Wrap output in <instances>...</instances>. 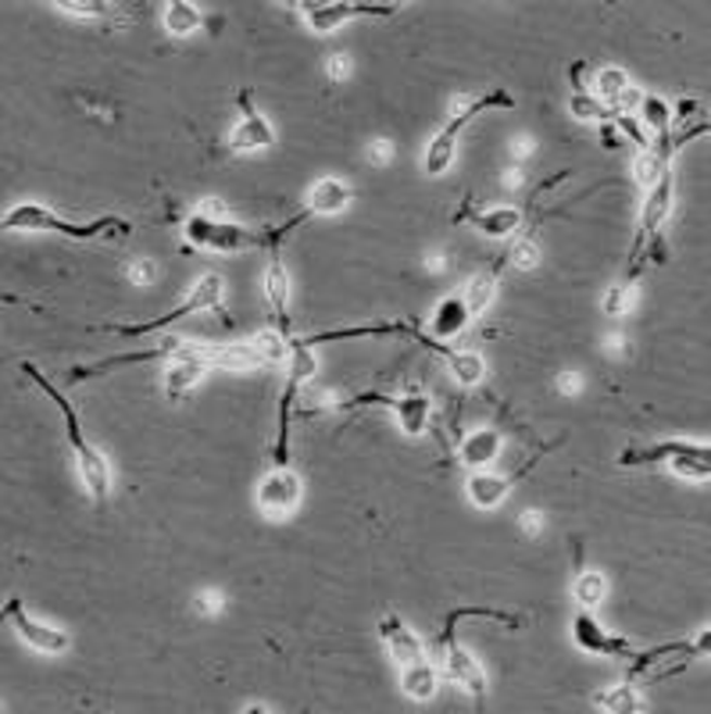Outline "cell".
<instances>
[{"instance_id": "obj_12", "label": "cell", "mask_w": 711, "mask_h": 714, "mask_svg": "<svg viewBox=\"0 0 711 714\" xmlns=\"http://www.w3.org/2000/svg\"><path fill=\"white\" fill-rule=\"evenodd\" d=\"M301 500V479L290 472V468H276V472H268L262 479V486H257V508H262L268 519H279V514H287L297 508Z\"/></svg>"}, {"instance_id": "obj_6", "label": "cell", "mask_w": 711, "mask_h": 714, "mask_svg": "<svg viewBox=\"0 0 711 714\" xmlns=\"http://www.w3.org/2000/svg\"><path fill=\"white\" fill-rule=\"evenodd\" d=\"M182 232L193 247L201 251H247V247H268V232H251L237 226V221H223V218H204V215H187L182 221Z\"/></svg>"}, {"instance_id": "obj_3", "label": "cell", "mask_w": 711, "mask_h": 714, "mask_svg": "<svg viewBox=\"0 0 711 714\" xmlns=\"http://www.w3.org/2000/svg\"><path fill=\"white\" fill-rule=\"evenodd\" d=\"M490 107H515L511 93L508 90H490L486 97H475L472 104H465L458 115L436 132L433 143H429V151H426V176H444V171L450 168V157H455V146H458V137L465 132V126H472V118L483 115V111H490Z\"/></svg>"}, {"instance_id": "obj_11", "label": "cell", "mask_w": 711, "mask_h": 714, "mask_svg": "<svg viewBox=\"0 0 711 714\" xmlns=\"http://www.w3.org/2000/svg\"><path fill=\"white\" fill-rule=\"evenodd\" d=\"M676 458H701L711 461V447L708 443H686V439H669V443H655V447H626L619 454L622 468H640V464H672Z\"/></svg>"}, {"instance_id": "obj_21", "label": "cell", "mask_w": 711, "mask_h": 714, "mask_svg": "<svg viewBox=\"0 0 711 714\" xmlns=\"http://www.w3.org/2000/svg\"><path fill=\"white\" fill-rule=\"evenodd\" d=\"M500 433L497 429H480V433H472V436H465V443H461V461L469 464V468H486V464H494L497 458H500Z\"/></svg>"}, {"instance_id": "obj_33", "label": "cell", "mask_w": 711, "mask_h": 714, "mask_svg": "<svg viewBox=\"0 0 711 714\" xmlns=\"http://www.w3.org/2000/svg\"><path fill=\"white\" fill-rule=\"evenodd\" d=\"M640 111H644V122H647V126L655 129V137H658V132H672V107L661 101V97L644 93Z\"/></svg>"}, {"instance_id": "obj_31", "label": "cell", "mask_w": 711, "mask_h": 714, "mask_svg": "<svg viewBox=\"0 0 711 714\" xmlns=\"http://www.w3.org/2000/svg\"><path fill=\"white\" fill-rule=\"evenodd\" d=\"M575 600H580L583 611H594L600 600H605V575L600 572H575Z\"/></svg>"}, {"instance_id": "obj_1", "label": "cell", "mask_w": 711, "mask_h": 714, "mask_svg": "<svg viewBox=\"0 0 711 714\" xmlns=\"http://www.w3.org/2000/svg\"><path fill=\"white\" fill-rule=\"evenodd\" d=\"M0 226L4 229H26V232H58V237H72V240H126L132 226L129 221H122L115 215H104L97 221H68V218H58L54 212H47L43 204H15L8 207V215L0 218Z\"/></svg>"}, {"instance_id": "obj_7", "label": "cell", "mask_w": 711, "mask_h": 714, "mask_svg": "<svg viewBox=\"0 0 711 714\" xmlns=\"http://www.w3.org/2000/svg\"><path fill=\"white\" fill-rule=\"evenodd\" d=\"M218 301H223V276H218V272H204L198 282H193L190 297L182 301L179 307H172L168 315L151 318V322H137V326H104V329L122 332V336H143V332L168 329V326L182 322V318H190V315H198V311H207V307H218Z\"/></svg>"}, {"instance_id": "obj_25", "label": "cell", "mask_w": 711, "mask_h": 714, "mask_svg": "<svg viewBox=\"0 0 711 714\" xmlns=\"http://www.w3.org/2000/svg\"><path fill=\"white\" fill-rule=\"evenodd\" d=\"M469 322H472V318H469V311H465V301H461V297H450V301L440 304V311L433 315V322H429V336L440 340V343H444V340H455Z\"/></svg>"}, {"instance_id": "obj_24", "label": "cell", "mask_w": 711, "mask_h": 714, "mask_svg": "<svg viewBox=\"0 0 711 714\" xmlns=\"http://www.w3.org/2000/svg\"><path fill=\"white\" fill-rule=\"evenodd\" d=\"M708 647V633L701 636V643H665V647H655V650H644V654H636L633 658V664L626 668V683H636V679H644V672H651L658 661H665V658H672V654H701V650Z\"/></svg>"}, {"instance_id": "obj_34", "label": "cell", "mask_w": 711, "mask_h": 714, "mask_svg": "<svg viewBox=\"0 0 711 714\" xmlns=\"http://www.w3.org/2000/svg\"><path fill=\"white\" fill-rule=\"evenodd\" d=\"M633 171H636V182H640V187H655V182L669 171V162L655 154V146H647V151H640V157H636Z\"/></svg>"}, {"instance_id": "obj_20", "label": "cell", "mask_w": 711, "mask_h": 714, "mask_svg": "<svg viewBox=\"0 0 711 714\" xmlns=\"http://www.w3.org/2000/svg\"><path fill=\"white\" fill-rule=\"evenodd\" d=\"M572 86H575V93L569 97V111L580 122H600V126H611V118H615V107H608V104H600L597 97H591L583 90V61H575L572 65Z\"/></svg>"}, {"instance_id": "obj_10", "label": "cell", "mask_w": 711, "mask_h": 714, "mask_svg": "<svg viewBox=\"0 0 711 714\" xmlns=\"http://www.w3.org/2000/svg\"><path fill=\"white\" fill-rule=\"evenodd\" d=\"M4 619L15 625V633L26 639L33 650H43V654H61V650H68V643H72L68 633L54 629V625L36 622L33 614H26V604H22L18 597L4 604Z\"/></svg>"}, {"instance_id": "obj_28", "label": "cell", "mask_w": 711, "mask_h": 714, "mask_svg": "<svg viewBox=\"0 0 711 714\" xmlns=\"http://www.w3.org/2000/svg\"><path fill=\"white\" fill-rule=\"evenodd\" d=\"M447 368H450V375H455L461 386H480L483 375H486L483 357L475 354V350H450Z\"/></svg>"}, {"instance_id": "obj_14", "label": "cell", "mask_w": 711, "mask_h": 714, "mask_svg": "<svg viewBox=\"0 0 711 714\" xmlns=\"http://www.w3.org/2000/svg\"><path fill=\"white\" fill-rule=\"evenodd\" d=\"M179 350V340H165L162 347H151V350H132V354H115V357H101L93 365H79L68 372V383H86V379H101V375H112L118 368H132V365H143V361H162V357L176 354Z\"/></svg>"}, {"instance_id": "obj_2", "label": "cell", "mask_w": 711, "mask_h": 714, "mask_svg": "<svg viewBox=\"0 0 711 714\" xmlns=\"http://www.w3.org/2000/svg\"><path fill=\"white\" fill-rule=\"evenodd\" d=\"M22 372H26L36 386H40L47 397L54 400V408L61 411V418H65V433H68V443H72V450H76V461H79V472H82V483H86V489H90V497L93 500H104L107 497V486H112V472H107V461H104V454L93 447V443H86V436H82V425H79V415H76V408L68 404V397L61 393L54 383H47V379L36 372V368L26 361L22 365Z\"/></svg>"}, {"instance_id": "obj_8", "label": "cell", "mask_w": 711, "mask_h": 714, "mask_svg": "<svg viewBox=\"0 0 711 714\" xmlns=\"http://www.w3.org/2000/svg\"><path fill=\"white\" fill-rule=\"evenodd\" d=\"M347 408H390L397 415L401 429L408 436H422L429 425V400L422 393H404V397H390V393H358V397L347 400Z\"/></svg>"}, {"instance_id": "obj_13", "label": "cell", "mask_w": 711, "mask_h": 714, "mask_svg": "<svg viewBox=\"0 0 711 714\" xmlns=\"http://www.w3.org/2000/svg\"><path fill=\"white\" fill-rule=\"evenodd\" d=\"M237 104H240V111H243V118H240V126L232 129L229 151H232V154H243V151H257V146H272L276 132H272V126H268V122L262 118V111L254 107L251 90H240V93H237Z\"/></svg>"}, {"instance_id": "obj_5", "label": "cell", "mask_w": 711, "mask_h": 714, "mask_svg": "<svg viewBox=\"0 0 711 714\" xmlns=\"http://www.w3.org/2000/svg\"><path fill=\"white\" fill-rule=\"evenodd\" d=\"M672 207V171H665L651 193H647V204H644V215H640V229H636V240H633V251H630V265H626V276H622V286H633L636 276L644 272V262H647V251L658 243V229L665 221Z\"/></svg>"}, {"instance_id": "obj_29", "label": "cell", "mask_w": 711, "mask_h": 714, "mask_svg": "<svg viewBox=\"0 0 711 714\" xmlns=\"http://www.w3.org/2000/svg\"><path fill=\"white\" fill-rule=\"evenodd\" d=\"M204 15L198 4H187V0H172V4H165V29L172 36H187L198 29Z\"/></svg>"}, {"instance_id": "obj_17", "label": "cell", "mask_w": 711, "mask_h": 714, "mask_svg": "<svg viewBox=\"0 0 711 714\" xmlns=\"http://www.w3.org/2000/svg\"><path fill=\"white\" fill-rule=\"evenodd\" d=\"M572 639H575V647L586 650V654H605V658H626V654H633V647L626 643V639H622V636H608L597 625V619H594L591 611H580L572 619Z\"/></svg>"}, {"instance_id": "obj_27", "label": "cell", "mask_w": 711, "mask_h": 714, "mask_svg": "<svg viewBox=\"0 0 711 714\" xmlns=\"http://www.w3.org/2000/svg\"><path fill=\"white\" fill-rule=\"evenodd\" d=\"M469 221H472V226L480 229V232H486V237L505 240V237H511V232L522 226V212H515V207H497V212L469 215Z\"/></svg>"}, {"instance_id": "obj_18", "label": "cell", "mask_w": 711, "mask_h": 714, "mask_svg": "<svg viewBox=\"0 0 711 714\" xmlns=\"http://www.w3.org/2000/svg\"><path fill=\"white\" fill-rule=\"evenodd\" d=\"M265 293H268V304H272L279 336H293V326H290V276H287L283 262H279V251H272V262H268Z\"/></svg>"}, {"instance_id": "obj_32", "label": "cell", "mask_w": 711, "mask_h": 714, "mask_svg": "<svg viewBox=\"0 0 711 714\" xmlns=\"http://www.w3.org/2000/svg\"><path fill=\"white\" fill-rule=\"evenodd\" d=\"M626 90H630L626 72H622V68H600V76H597V97H600V104L615 107L619 97L626 93Z\"/></svg>"}, {"instance_id": "obj_35", "label": "cell", "mask_w": 711, "mask_h": 714, "mask_svg": "<svg viewBox=\"0 0 711 714\" xmlns=\"http://www.w3.org/2000/svg\"><path fill=\"white\" fill-rule=\"evenodd\" d=\"M201 372L204 368L198 365V361H172V368H168V375H165V386H168V393H182L187 386H193L201 379Z\"/></svg>"}, {"instance_id": "obj_36", "label": "cell", "mask_w": 711, "mask_h": 714, "mask_svg": "<svg viewBox=\"0 0 711 714\" xmlns=\"http://www.w3.org/2000/svg\"><path fill=\"white\" fill-rule=\"evenodd\" d=\"M58 8L72 11V15H104L107 11V4H101V0H61Z\"/></svg>"}, {"instance_id": "obj_16", "label": "cell", "mask_w": 711, "mask_h": 714, "mask_svg": "<svg viewBox=\"0 0 711 714\" xmlns=\"http://www.w3.org/2000/svg\"><path fill=\"white\" fill-rule=\"evenodd\" d=\"M440 654H444L447 679H455V683H461L465 689H469L472 700H475V707L483 711L486 707V675L480 668V661H475L465 647H458V639H455V643H447V647H440Z\"/></svg>"}, {"instance_id": "obj_19", "label": "cell", "mask_w": 711, "mask_h": 714, "mask_svg": "<svg viewBox=\"0 0 711 714\" xmlns=\"http://www.w3.org/2000/svg\"><path fill=\"white\" fill-rule=\"evenodd\" d=\"M379 636H383L386 650L394 654V661L401 664H411V661H426V647L419 643V636H415L408 625H404L397 614H386L383 622H379Z\"/></svg>"}, {"instance_id": "obj_22", "label": "cell", "mask_w": 711, "mask_h": 714, "mask_svg": "<svg viewBox=\"0 0 711 714\" xmlns=\"http://www.w3.org/2000/svg\"><path fill=\"white\" fill-rule=\"evenodd\" d=\"M347 204H351L347 182H340V179H318L315 187H312V196H308L312 218H315V215H337V212H343Z\"/></svg>"}, {"instance_id": "obj_15", "label": "cell", "mask_w": 711, "mask_h": 714, "mask_svg": "<svg viewBox=\"0 0 711 714\" xmlns=\"http://www.w3.org/2000/svg\"><path fill=\"white\" fill-rule=\"evenodd\" d=\"M401 4H365V0H337V4H304L308 11V26L315 33H329L337 29L340 22H347L351 15H394Z\"/></svg>"}, {"instance_id": "obj_9", "label": "cell", "mask_w": 711, "mask_h": 714, "mask_svg": "<svg viewBox=\"0 0 711 714\" xmlns=\"http://www.w3.org/2000/svg\"><path fill=\"white\" fill-rule=\"evenodd\" d=\"M555 447V443H544L541 450L533 454L530 461H522L515 472H508V475H490V472H475L472 479H469V486H465V494H469V500L475 503V508H494V503H500L508 497V489L519 483V479L525 475V472H533L536 468V461L544 458V454Z\"/></svg>"}, {"instance_id": "obj_26", "label": "cell", "mask_w": 711, "mask_h": 714, "mask_svg": "<svg viewBox=\"0 0 711 714\" xmlns=\"http://www.w3.org/2000/svg\"><path fill=\"white\" fill-rule=\"evenodd\" d=\"M401 689H404V693H408L411 700H433V693H436V668L429 664V658H426V661L404 664Z\"/></svg>"}, {"instance_id": "obj_30", "label": "cell", "mask_w": 711, "mask_h": 714, "mask_svg": "<svg viewBox=\"0 0 711 714\" xmlns=\"http://www.w3.org/2000/svg\"><path fill=\"white\" fill-rule=\"evenodd\" d=\"M597 704L605 711H615V714H636L644 704H640V693H636V683H622L615 689H608V693L597 697Z\"/></svg>"}, {"instance_id": "obj_37", "label": "cell", "mask_w": 711, "mask_h": 714, "mask_svg": "<svg viewBox=\"0 0 711 714\" xmlns=\"http://www.w3.org/2000/svg\"><path fill=\"white\" fill-rule=\"evenodd\" d=\"M626 293H630V290L622 286V282H619V286H611V290H608V301H605V311H608V315H622V311H626Z\"/></svg>"}, {"instance_id": "obj_4", "label": "cell", "mask_w": 711, "mask_h": 714, "mask_svg": "<svg viewBox=\"0 0 711 714\" xmlns=\"http://www.w3.org/2000/svg\"><path fill=\"white\" fill-rule=\"evenodd\" d=\"M315 354L312 347H304L301 340H290V375L283 383V397H279V433L272 443V461L276 468H287L290 461V422H293V408H297V393L301 386L315 375Z\"/></svg>"}, {"instance_id": "obj_23", "label": "cell", "mask_w": 711, "mask_h": 714, "mask_svg": "<svg viewBox=\"0 0 711 714\" xmlns=\"http://www.w3.org/2000/svg\"><path fill=\"white\" fill-rule=\"evenodd\" d=\"M497 268H500V262H497L494 268H483V272H475L472 282H469V286H465V293H461L465 311H469L472 322L486 311L490 301H494V293H497Z\"/></svg>"}]
</instances>
